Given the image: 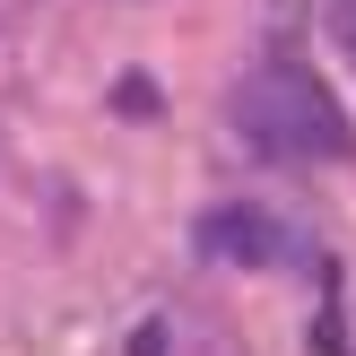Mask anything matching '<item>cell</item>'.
Segmentation results:
<instances>
[{
	"mask_svg": "<svg viewBox=\"0 0 356 356\" xmlns=\"http://www.w3.org/2000/svg\"><path fill=\"white\" fill-rule=\"evenodd\" d=\"M235 131L261 156H348V113L330 104V87L305 61H270L252 87L235 96Z\"/></svg>",
	"mask_w": 356,
	"mask_h": 356,
	"instance_id": "cell-1",
	"label": "cell"
},
{
	"mask_svg": "<svg viewBox=\"0 0 356 356\" xmlns=\"http://www.w3.org/2000/svg\"><path fill=\"white\" fill-rule=\"evenodd\" d=\"M200 252L235 261V270H261V261L287 252V235H278V218H261V209H209L200 218Z\"/></svg>",
	"mask_w": 356,
	"mask_h": 356,
	"instance_id": "cell-2",
	"label": "cell"
},
{
	"mask_svg": "<svg viewBox=\"0 0 356 356\" xmlns=\"http://www.w3.org/2000/svg\"><path fill=\"white\" fill-rule=\"evenodd\" d=\"M322 17H330V44H339V52H348V61H356V0H330V9H322Z\"/></svg>",
	"mask_w": 356,
	"mask_h": 356,
	"instance_id": "cell-3",
	"label": "cell"
},
{
	"mask_svg": "<svg viewBox=\"0 0 356 356\" xmlns=\"http://www.w3.org/2000/svg\"><path fill=\"white\" fill-rule=\"evenodd\" d=\"M131 356H174V330L165 322H139L131 330Z\"/></svg>",
	"mask_w": 356,
	"mask_h": 356,
	"instance_id": "cell-4",
	"label": "cell"
}]
</instances>
